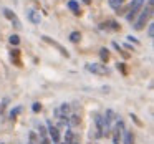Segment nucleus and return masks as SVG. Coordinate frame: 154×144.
<instances>
[{
	"instance_id": "f3484780",
	"label": "nucleus",
	"mask_w": 154,
	"mask_h": 144,
	"mask_svg": "<svg viewBox=\"0 0 154 144\" xmlns=\"http://www.w3.org/2000/svg\"><path fill=\"white\" fill-rule=\"evenodd\" d=\"M124 0H108V4H109L111 8H114V10H118V8H121V4H123Z\"/></svg>"
},
{
	"instance_id": "9b49d317",
	"label": "nucleus",
	"mask_w": 154,
	"mask_h": 144,
	"mask_svg": "<svg viewBox=\"0 0 154 144\" xmlns=\"http://www.w3.org/2000/svg\"><path fill=\"white\" fill-rule=\"evenodd\" d=\"M68 8L73 12L75 15H81V8H80V4H78L76 0H68Z\"/></svg>"
},
{
	"instance_id": "423d86ee",
	"label": "nucleus",
	"mask_w": 154,
	"mask_h": 144,
	"mask_svg": "<svg viewBox=\"0 0 154 144\" xmlns=\"http://www.w3.org/2000/svg\"><path fill=\"white\" fill-rule=\"evenodd\" d=\"M4 15L12 22V23H14V27L17 28V30H22V23H20V20H18V17L15 15L14 10H10V8H4Z\"/></svg>"
},
{
	"instance_id": "2eb2a0df",
	"label": "nucleus",
	"mask_w": 154,
	"mask_h": 144,
	"mask_svg": "<svg viewBox=\"0 0 154 144\" xmlns=\"http://www.w3.org/2000/svg\"><path fill=\"white\" fill-rule=\"evenodd\" d=\"M68 123H70V126H78V124L81 123V118L78 116V114H71V116H70V121H68Z\"/></svg>"
},
{
	"instance_id": "c85d7f7f",
	"label": "nucleus",
	"mask_w": 154,
	"mask_h": 144,
	"mask_svg": "<svg viewBox=\"0 0 154 144\" xmlns=\"http://www.w3.org/2000/svg\"><path fill=\"white\" fill-rule=\"evenodd\" d=\"M83 2H85L86 5H90V4H91V0H83Z\"/></svg>"
},
{
	"instance_id": "412c9836",
	"label": "nucleus",
	"mask_w": 154,
	"mask_h": 144,
	"mask_svg": "<svg viewBox=\"0 0 154 144\" xmlns=\"http://www.w3.org/2000/svg\"><path fill=\"white\" fill-rule=\"evenodd\" d=\"M116 68H118V70H119L123 75H126V73H128V70H126V65H124V63H116Z\"/></svg>"
},
{
	"instance_id": "4468645a",
	"label": "nucleus",
	"mask_w": 154,
	"mask_h": 144,
	"mask_svg": "<svg viewBox=\"0 0 154 144\" xmlns=\"http://www.w3.org/2000/svg\"><path fill=\"white\" fill-rule=\"evenodd\" d=\"M100 58L103 63H108V60H109V50L108 48H101L100 50Z\"/></svg>"
},
{
	"instance_id": "f03ea898",
	"label": "nucleus",
	"mask_w": 154,
	"mask_h": 144,
	"mask_svg": "<svg viewBox=\"0 0 154 144\" xmlns=\"http://www.w3.org/2000/svg\"><path fill=\"white\" fill-rule=\"evenodd\" d=\"M144 2H146V0H133V4L129 5V10H128V14H126V20L128 22H133L134 18L137 17V14L143 10Z\"/></svg>"
},
{
	"instance_id": "b1692460",
	"label": "nucleus",
	"mask_w": 154,
	"mask_h": 144,
	"mask_svg": "<svg viewBox=\"0 0 154 144\" xmlns=\"http://www.w3.org/2000/svg\"><path fill=\"white\" fill-rule=\"evenodd\" d=\"M128 41H131V43H134V45H139V40H137L136 37H133V35H128Z\"/></svg>"
},
{
	"instance_id": "4be33fe9",
	"label": "nucleus",
	"mask_w": 154,
	"mask_h": 144,
	"mask_svg": "<svg viewBox=\"0 0 154 144\" xmlns=\"http://www.w3.org/2000/svg\"><path fill=\"white\" fill-rule=\"evenodd\" d=\"M32 111H33V113H40V111H42V104L40 103H33V104H32Z\"/></svg>"
},
{
	"instance_id": "6e6552de",
	"label": "nucleus",
	"mask_w": 154,
	"mask_h": 144,
	"mask_svg": "<svg viewBox=\"0 0 154 144\" xmlns=\"http://www.w3.org/2000/svg\"><path fill=\"white\" fill-rule=\"evenodd\" d=\"M100 28H101V30H104V32H119L121 30V25L118 23V22H114V20H106L104 23L100 25Z\"/></svg>"
},
{
	"instance_id": "a878e982",
	"label": "nucleus",
	"mask_w": 154,
	"mask_h": 144,
	"mask_svg": "<svg viewBox=\"0 0 154 144\" xmlns=\"http://www.w3.org/2000/svg\"><path fill=\"white\" fill-rule=\"evenodd\" d=\"M147 35H149V38L154 37V25H152V23L149 25V28H147Z\"/></svg>"
},
{
	"instance_id": "aec40b11",
	"label": "nucleus",
	"mask_w": 154,
	"mask_h": 144,
	"mask_svg": "<svg viewBox=\"0 0 154 144\" xmlns=\"http://www.w3.org/2000/svg\"><path fill=\"white\" fill-rule=\"evenodd\" d=\"M8 40H10V43H12V45H15V47H17V45L20 43V37H18V35H12V37L8 38Z\"/></svg>"
},
{
	"instance_id": "6ab92c4d",
	"label": "nucleus",
	"mask_w": 154,
	"mask_h": 144,
	"mask_svg": "<svg viewBox=\"0 0 154 144\" xmlns=\"http://www.w3.org/2000/svg\"><path fill=\"white\" fill-rule=\"evenodd\" d=\"M113 48H114V50H118V53H121V55H123L124 58H129V53H126V51H124L123 48H121L119 45L116 43V41H113Z\"/></svg>"
},
{
	"instance_id": "ddd939ff",
	"label": "nucleus",
	"mask_w": 154,
	"mask_h": 144,
	"mask_svg": "<svg viewBox=\"0 0 154 144\" xmlns=\"http://www.w3.org/2000/svg\"><path fill=\"white\" fill-rule=\"evenodd\" d=\"M123 134H124V144H133L134 142V137H133V133L128 129H123Z\"/></svg>"
},
{
	"instance_id": "f8f14e48",
	"label": "nucleus",
	"mask_w": 154,
	"mask_h": 144,
	"mask_svg": "<svg viewBox=\"0 0 154 144\" xmlns=\"http://www.w3.org/2000/svg\"><path fill=\"white\" fill-rule=\"evenodd\" d=\"M10 57H12V60H14V63L17 65V66H22V63H20V50H18V48H14V50L10 51Z\"/></svg>"
},
{
	"instance_id": "0eeeda50",
	"label": "nucleus",
	"mask_w": 154,
	"mask_h": 144,
	"mask_svg": "<svg viewBox=\"0 0 154 144\" xmlns=\"http://www.w3.org/2000/svg\"><path fill=\"white\" fill-rule=\"evenodd\" d=\"M42 40H43V41H47V43H50L51 45V47H55V48H57V50L58 51H60V53L61 55H63V57H70V53H68V51H66V48H65V47H61V45L60 43H58V41H55V40H51V38L50 37H47V35H43V37H42Z\"/></svg>"
},
{
	"instance_id": "1a4fd4ad",
	"label": "nucleus",
	"mask_w": 154,
	"mask_h": 144,
	"mask_svg": "<svg viewBox=\"0 0 154 144\" xmlns=\"http://www.w3.org/2000/svg\"><path fill=\"white\" fill-rule=\"evenodd\" d=\"M47 126H48V134H50L51 137V142H60V131H58V127H55L53 124H51V121H47Z\"/></svg>"
},
{
	"instance_id": "a211bd4d",
	"label": "nucleus",
	"mask_w": 154,
	"mask_h": 144,
	"mask_svg": "<svg viewBox=\"0 0 154 144\" xmlns=\"http://www.w3.org/2000/svg\"><path fill=\"white\" fill-rule=\"evenodd\" d=\"M73 131L71 129H66V134H65V144H71L73 142Z\"/></svg>"
},
{
	"instance_id": "5701e85b",
	"label": "nucleus",
	"mask_w": 154,
	"mask_h": 144,
	"mask_svg": "<svg viewBox=\"0 0 154 144\" xmlns=\"http://www.w3.org/2000/svg\"><path fill=\"white\" fill-rule=\"evenodd\" d=\"M38 133H40V137H47V127L40 124V127H38Z\"/></svg>"
},
{
	"instance_id": "20e7f679",
	"label": "nucleus",
	"mask_w": 154,
	"mask_h": 144,
	"mask_svg": "<svg viewBox=\"0 0 154 144\" xmlns=\"http://www.w3.org/2000/svg\"><path fill=\"white\" fill-rule=\"evenodd\" d=\"M93 121H94V124H96V127H94L93 131H96L94 133V137H103L104 136V121H103V116H101L100 113H94L93 114Z\"/></svg>"
},
{
	"instance_id": "dca6fc26",
	"label": "nucleus",
	"mask_w": 154,
	"mask_h": 144,
	"mask_svg": "<svg viewBox=\"0 0 154 144\" xmlns=\"http://www.w3.org/2000/svg\"><path fill=\"white\" fill-rule=\"evenodd\" d=\"M80 40H81V33H80V32H71V33H70V41H71V43H78Z\"/></svg>"
},
{
	"instance_id": "9d476101",
	"label": "nucleus",
	"mask_w": 154,
	"mask_h": 144,
	"mask_svg": "<svg viewBox=\"0 0 154 144\" xmlns=\"http://www.w3.org/2000/svg\"><path fill=\"white\" fill-rule=\"evenodd\" d=\"M27 18L33 25H40V22H42V15H40V12H37V10H28L27 12Z\"/></svg>"
},
{
	"instance_id": "393cba45",
	"label": "nucleus",
	"mask_w": 154,
	"mask_h": 144,
	"mask_svg": "<svg viewBox=\"0 0 154 144\" xmlns=\"http://www.w3.org/2000/svg\"><path fill=\"white\" fill-rule=\"evenodd\" d=\"M22 111V108L18 106V108H15V109H12V113H10V118H15V116H18V113Z\"/></svg>"
},
{
	"instance_id": "7ed1b4c3",
	"label": "nucleus",
	"mask_w": 154,
	"mask_h": 144,
	"mask_svg": "<svg viewBox=\"0 0 154 144\" xmlns=\"http://www.w3.org/2000/svg\"><path fill=\"white\" fill-rule=\"evenodd\" d=\"M86 70L93 75H98V76H104V75L109 73L106 65H101V63H86Z\"/></svg>"
},
{
	"instance_id": "cd10ccee",
	"label": "nucleus",
	"mask_w": 154,
	"mask_h": 144,
	"mask_svg": "<svg viewBox=\"0 0 154 144\" xmlns=\"http://www.w3.org/2000/svg\"><path fill=\"white\" fill-rule=\"evenodd\" d=\"M124 48L129 50V51H134V47H133V45H129V43H124Z\"/></svg>"
},
{
	"instance_id": "f257e3e1",
	"label": "nucleus",
	"mask_w": 154,
	"mask_h": 144,
	"mask_svg": "<svg viewBox=\"0 0 154 144\" xmlns=\"http://www.w3.org/2000/svg\"><path fill=\"white\" fill-rule=\"evenodd\" d=\"M152 2L154 0H147V7L143 8L141 10V14H137L139 17L136 18V22H134V30H143L144 27H146V23L149 22V18L152 17Z\"/></svg>"
},
{
	"instance_id": "39448f33",
	"label": "nucleus",
	"mask_w": 154,
	"mask_h": 144,
	"mask_svg": "<svg viewBox=\"0 0 154 144\" xmlns=\"http://www.w3.org/2000/svg\"><path fill=\"white\" fill-rule=\"evenodd\" d=\"M68 114H70V104L68 103H61L53 111V116L58 118V119H65V118H68Z\"/></svg>"
},
{
	"instance_id": "bb28decb",
	"label": "nucleus",
	"mask_w": 154,
	"mask_h": 144,
	"mask_svg": "<svg viewBox=\"0 0 154 144\" xmlns=\"http://www.w3.org/2000/svg\"><path fill=\"white\" fill-rule=\"evenodd\" d=\"M7 103H8V100L5 98V100L2 101V104H0V113H4V109H5V106H7Z\"/></svg>"
}]
</instances>
